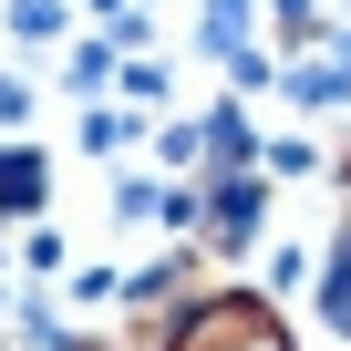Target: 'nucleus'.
<instances>
[{"label": "nucleus", "mask_w": 351, "mask_h": 351, "mask_svg": "<svg viewBox=\"0 0 351 351\" xmlns=\"http://www.w3.org/2000/svg\"><path fill=\"white\" fill-rule=\"evenodd\" d=\"M145 351H300V330H289V310L269 300V289H207V300H186Z\"/></svg>", "instance_id": "obj_1"}, {"label": "nucleus", "mask_w": 351, "mask_h": 351, "mask_svg": "<svg viewBox=\"0 0 351 351\" xmlns=\"http://www.w3.org/2000/svg\"><path fill=\"white\" fill-rule=\"evenodd\" d=\"M320 320L351 330V217H341V238H330V258H320Z\"/></svg>", "instance_id": "obj_2"}, {"label": "nucleus", "mask_w": 351, "mask_h": 351, "mask_svg": "<svg viewBox=\"0 0 351 351\" xmlns=\"http://www.w3.org/2000/svg\"><path fill=\"white\" fill-rule=\"evenodd\" d=\"M42 197V155H21V145H0V217H21Z\"/></svg>", "instance_id": "obj_3"}, {"label": "nucleus", "mask_w": 351, "mask_h": 351, "mask_svg": "<svg viewBox=\"0 0 351 351\" xmlns=\"http://www.w3.org/2000/svg\"><path fill=\"white\" fill-rule=\"evenodd\" d=\"M11 32H21V42H42V32H62V11H52V0H21V11H11Z\"/></svg>", "instance_id": "obj_4"}, {"label": "nucleus", "mask_w": 351, "mask_h": 351, "mask_svg": "<svg viewBox=\"0 0 351 351\" xmlns=\"http://www.w3.org/2000/svg\"><path fill=\"white\" fill-rule=\"evenodd\" d=\"M21 114H32V93H21L11 73H0V124H21Z\"/></svg>", "instance_id": "obj_5"}, {"label": "nucleus", "mask_w": 351, "mask_h": 351, "mask_svg": "<svg viewBox=\"0 0 351 351\" xmlns=\"http://www.w3.org/2000/svg\"><path fill=\"white\" fill-rule=\"evenodd\" d=\"M341 197H351V155H341Z\"/></svg>", "instance_id": "obj_6"}, {"label": "nucleus", "mask_w": 351, "mask_h": 351, "mask_svg": "<svg viewBox=\"0 0 351 351\" xmlns=\"http://www.w3.org/2000/svg\"><path fill=\"white\" fill-rule=\"evenodd\" d=\"M0 351H11V341H0Z\"/></svg>", "instance_id": "obj_7"}]
</instances>
